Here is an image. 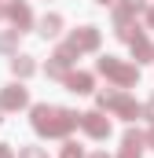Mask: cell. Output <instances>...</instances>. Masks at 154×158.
I'll return each mask as SVG.
<instances>
[{"instance_id":"7c38bea8","label":"cell","mask_w":154,"mask_h":158,"mask_svg":"<svg viewBox=\"0 0 154 158\" xmlns=\"http://www.w3.org/2000/svg\"><path fill=\"white\" fill-rule=\"evenodd\" d=\"M59 26H63V19H59V15H44V19H40V37H55V33H59Z\"/></svg>"},{"instance_id":"ac0fdd59","label":"cell","mask_w":154,"mask_h":158,"mask_svg":"<svg viewBox=\"0 0 154 158\" xmlns=\"http://www.w3.org/2000/svg\"><path fill=\"white\" fill-rule=\"evenodd\" d=\"M92 158H110V155H107V151H95V155H92Z\"/></svg>"},{"instance_id":"9c48e42d","label":"cell","mask_w":154,"mask_h":158,"mask_svg":"<svg viewBox=\"0 0 154 158\" xmlns=\"http://www.w3.org/2000/svg\"><path fill=\"white\" fill-rule=\"evenodd\" d=\"M7 15L15 19V26H18V33H22V30H26V26L33 22V15H30V7H26V4H11V7H7Z\"/></svg>"},{"instance_id":"4fadbf2b","label":"cell","mask_w":154,"mask_h":158,"mask_svg":"<svg viewBox=\"0 0 154 158\" xmlns=\"http://www.w3.org/2000/svg\"><path fill=\"white\" fill-rule=\"evenodd\" d=\"M15 44H18V30H11V33H4V37H0V48H4V52H11Z\"/></svg>"},{"instance_id":"30bf717a","label":"cell","mask_w":154,"mask_h":158,"mask_svg":"<svg viewBox=\"0 0 154 158\" xmlns=\"http://www.w3.org/2000/svg\"><path fill=\"white\" fill-rule=\"evenodd\" d=\"M66 85H70V92H92V74H70L66 77Z\"/></svg>"},{"instance_id":"e0dca14e","label":"cell","mask_w":154,"mask_h":158,"mask_svg":"<svg viewBox=\"0 0 154 158\" xmlns=\"http://www.w3.org/2000/svg\"><path fill=\"white\" fill-rule=\"evenodd\" d=\"M0 158H11V151H7V143H0Z\"/></svg>"},{"instance_id":"9a60e30c","label":"cell","mask_w":154,"mask_h":158,"mask_svg":"<svg viewBox=\"0 0 154 158\" xmlns=\"http://www.w3.org/2000/svg\"><path fill=\"white\" fill-rule=\"evenodd\" d=\"M18 158H48V155H44L40 147H26V151H22V155H18Z\"/></svg>"},{"instance_id":"277c9868","label":"cell","mask_w":154,"mask_h":158,"mask_svg":"<svg viewBox=\"0 0 154 158\" xmlns=\"http://www.w3.org/2000/svg\"><path fill=\"white\" fill-rule=\"evenodd\" d=\"M77 125H84V132H88V136H95V140H107V136H110V121L103 118L99 110L81 114V121H77Z\"/></svg>"},{"instance_id":"2e32d148","label":"cell","mask_w":154,"mask_h":158,"mask_svg":"<svg viewBox=\"0 0 154 158\" xmlns=\"http://www.w3.org/2000/svg\"><path fill=\"white\" fill-rule=\"evenodd\" d=\"M143 114H147V118L154 121V99H151V103H147V110H143Z\"/></svg>"},{"instance_id":"3957f363","label":"cell","mask_w":154,"mask_h":158,"mask_svg":"<svg viewBox=\"0 0 154 158\" xmlns=\"http://www.w3.org/2000/svg\"><path fill=\"white\" fill-rule=\"evenodd\" d=\"M99 74H107V77H114L117 85H136V77H140V70H136V66H125V63H117L114 55H107V59H99Z\"/></svg>"},{"instance_id":"6da1fadb","label":"cell","mask_w":154,"mask_h":158,"mask_svg":"<svg viewBox=\"0 0 154 158\" xmlns=\"http://www.w3.org/2000/svg\"><path fill=\"white\" fill-rule=\"evenodd\" d=\"M81 114L74 110H63V107H33V129L44 132V136H66L70 129H77Z\"/></svg>"},{"instance_id":"5b68a950","label":"cell","mask_w":154,"mask_h":158,"mask_svg":"<svg viewBox=\"0 0 154 158\" xmlns=\"http://www.w3.org/2000/svg\"><path fill=\"white\" fill-rule=\"evenodd\" d=\"M66 44H70L74 52H92V48L99 44V30H95V26H84V30H77Z\"/></svg>"},{"instance_id":"52a82bcc","label":"cell","mask_w":154,"mask_h":158,"mask_svg":"<svg viewBox=\"0 0 154 158\" xmlns=\"http://www.w3.org/2000/svg\"><path fill=\"white\" fill-rule=\"evenodd\" d=\"M140 11H143V0H121V4H117V11H114L117 30H121V26H128V19H136Z\"/></svg>"},{"instance_id":"ffe728a7","label":"cell","mask_w":154,"mask_h":158,"mask_svg":"<svg viewBox=\"0 0 154 158\" xmlns=\"http://www.w3.org/2000/svg\"><path fill=\"white\" fill-rule=\"evenodd\" d=\"M147 143H151V147H154V129H151V132H147Z\"/></svg>"},{"instance_id":"8fae6325","label":"cell","mask_w":154,"mask_h":158,"mask_svg":"<svg viewBox=\"0 0 154 158\" xmlns=\"http://www.w3.org/2000/svg\"><path fill=\"white\" fill-rule=\"evenodd\" d=\"M11 70H15V77H30V74L37 70V63H33L30 55H15V63H11Z\"/></svg>"},{"instance_id":"ba28073f","label":"cell","mask_w":154,"mask_h":158,"mask_svg":"<svg viewBox=\"0 0 154 158\" xmlns=\"http://www.w3.org/2000/svg\"><path fill=\"white\" fill-rule=\"evenodd\" d=\"M143 143H147V136H143V132H136V129H128V132H125V147H121V158H140Z\"/></svg>"},{"instance_id":"5bb4252c","label":"cell","mask_w":154,"mask_h":158,"mask_svg":"<svg viewBox=\"0 0 154 158\" xmlns=\"http://www.w3.org/2000/svg\"><path fill=\"white\" fill-rule=\"evenodd\" d=\"M63 158H84V155H81L77 143H66V147H63Z\"/></svg>"},{"instance_id":"7a4b0ae2","label":"cell","mask_w":154,"mask_h":158,"mask_svg":"<svg viewBox=\"0 0 154 158\" xmlns=\"http://www.w3.org/2000/svg\"><path fill=\"white\" fill-rule=\"evenodd\" d=\"M99 107H103V110H117L121 118H140V114H143L140 103H132V99L121 96V92H99Z\"/></svg>"},{"instance_id":"d6986e66","label":"cell","mask_w":154,"mask_h":158,"mask_svg":"<svg viewBox=\"0 0 154 158\" xmlns=\"http://www.w3.org/2000/svg\"><path fill=\"white\" fill-rule=\"evenodd\" d=\"M147 22H151V26H154V7H151V11H147Z\"/></svg>"},{"instance_id":"8992f818","label":"cell","mask_w":154,"mask_h":158,"mask_svg":"<svg viewBox=\"0 0 154 158\" xmlns=\"http://www.w3.org/2000/svg\"><path fill=\"white\" fill-rule=\"evenodd\" d=\"M26 103H30V96H26L22 85H11V88H4V96H0V110H18V107H26Z\"/></svg>"},{"instance_id":"44dd1931","label":"cell","mask_w":154,"mask_h":158,"mask_svg":"<svg viewBox=\"0 0 154 158\" xmlns=\"http://www.w3.org/2000/svg\"><path fill=\"white\" fill-rule=\"evenodd\" d=\"M99 4H117V0H99Z\"/></svg>"}]
</instances>
